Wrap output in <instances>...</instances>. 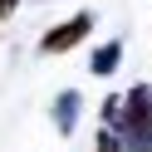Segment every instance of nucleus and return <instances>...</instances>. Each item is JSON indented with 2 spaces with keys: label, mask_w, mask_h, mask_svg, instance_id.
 <instances>
[{
  "label": "nucleus",
  "mask_w": 152,
  "mask_h": 152,
  "mask_svg": "<svg viewBox=\"0 0 152 152\" xmlns=\"http://www.w3.org/2000/svg\"><path fill=\"white\" fill-rule=\"evenodd\" d=\"M88 34H93V15H88V10H79V15H69L64 25H54V30H44L39 49H44V54H69L74 44H83Z\"/></svg>",
  "instance_id": "obj_2"
},
{
  "label": "nucleus",
  "mask_w": 152,
  "mask_h": 152,
  "mask_svg": "<svg viewBox=\"0 0 152 152\" xmlns=\"http://www.w3.org/2000/svg\"><path fill=\"white\" fill-rule=\"evenodd\" d=\"M118 108H123V98H118V93H108V98H103V128L118 123Z\"/></svg>",
  "instance_id": "obj_6"
},
{
  "label": "nucleus",
  "mask_w": 152,
  "mask_h": 152,
  "mask_svg": "<svg viewBox=\"0 0 152 152\" xmlns=\"http://www.w3.org/2000/svg\"><path fill=\"white\" fill-rule=\"evenodd\" d=\"M113 132H118L123 152H152V83H137L123 93Z\"/></svg>",
  "instance_id": "obj_1"
},
{
  "label": "nucleus",
  "mask_w": 152,
  "mask_h": 152,
  "mask_svg": "<svg viewBox=\"0 0 152 152\" xmlns=\"http://www.w3.org/2000/svg\"><path fill=\"white\" fill-rule=\"evenodd\" d=\"M123 64V44L118 39H108V44H98V49H93V59H88V69L98 74V79H108L113 69H118Z\"/></svg>",
  "instance_id": "obj_4"
},
{
  "label": "nucleus",
  "mask_w": 152,
  "mask_h": 152,
  "mask_svg": "<svg viewBox=\"0 0 152 152\" xmlns=\"http://www.w3.org/2000/svg\"><path fill=\"white\" fill-rule=\"evenodd\" d=\"M93 152H123L118 132H113V128H103V132H98V142H93Z\"/></svg>",
  "instance_id": "obj_5"
},
{
  "label": "nucleus",
  "mask_w": 152,
  "mask_h": 152,
  "mask_svg": "<svg viewBox=\"0 0 152 152\" xmlns=\"http://www.w3.org/2000/svg\"><path fill=\"white\" fill-rule=\"evenodd\" d=\"M15 5H20V0H0V20H10V15H15Z\"/></svg>",
  "instance_id": "obj_7"
},
{
  "label": "nucleus",
  "mask_w": 152,
  "mask_h": 152,
  "mask_svg": "<svg viewBox=\"0 0 152 152\" xmlns=\"http://www.w3.org/2000/svg\"><path fill=\"white\" fill-rule=\"evenodd\" d=\"M79 108H83V98H79V88H64L59 98H54V128L69 137L74 128H79Z\"/></svg>",
  "instance_id": "obj_3"
}]
</instances>
